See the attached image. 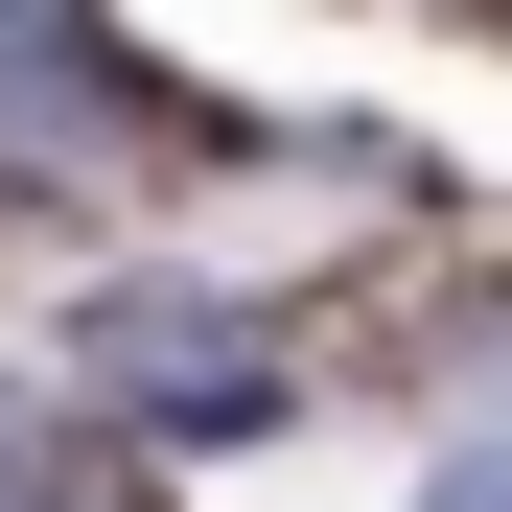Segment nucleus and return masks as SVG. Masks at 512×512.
Returning <instances> with one entry per match:
<instances>
[{"label":"nucleus","mask_w":512,"mask_h":512,"mask_svg":"<svg viewBox=\"0 0 512 512\" xmlns=\"http://www.w3.org/2000/svg\"><path fill=\"white\" fill-rule=\"evenodd\" d=\"M419 512H512V466H443V489H419Z\"/></svg>","instance_id":"nucleus-1"}]
</instances>
